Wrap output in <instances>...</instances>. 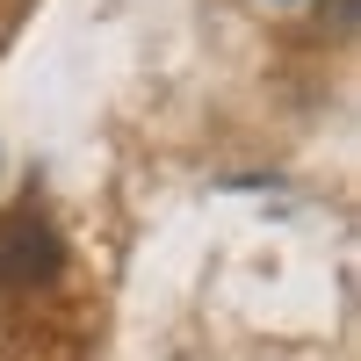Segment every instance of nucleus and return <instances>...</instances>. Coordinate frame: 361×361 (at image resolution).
I'll return each instance as SVG.
<instances>
[{
	"label": "nucleus",
	"mask_w": 361,
	"mask_h": 361,
	"mask_svg": "<svg viewBox=\"0 0 361 361\" xmlns=\"http://www.w3.org/2000/svg\"><path fill=\"white\" fill-rule=\"evenodd\" d=\"M333 37H354V0H333Z\"/></svg>",
	"instance_id": "3"
},
{
	"label": "nucleus",
	"mask_w": 361,
	"mask_h": 361,
	"mask_svg": "<svg viewBox=\"0 0 361 361\" xmlns=\"http://www.w3.org/2000/svg\"><path fill=\"white\" fill-rule=\"evenodd\" d=\"M8 361H87V333L66 311H37L8 333Z\"/></svg>",
	"instance_id": "2"
},
{
	"label": "nucleus",
	"mask_w": 361,
	"mask_h": 361,
	"mask_svg": "<svg viewBox=\"0 0 361 361\" xmlns=\"http://www.w3.org/2000/svg\"><path fill=\"white\" fill-rule=\"evenodd\" d=\"M58 267H66V238L51 231V217L44 209H15L0 224V289L37 296V289L58 282Z\"/></svg>",
	"instance_id": "1"
}]
</instances>
